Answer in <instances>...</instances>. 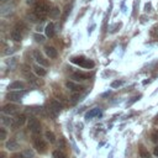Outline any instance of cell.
<instances>
[{
    "label": "cell",
    "mask_w": 158,
    "mask_h": 158,
    "mask_svg": "<svg viewBox=\"0 0 158 158\" xmlns=\"http://www.w3.org/2000/svg\"><path fill=\"white\" fill-rule=\"evenodd\" d=\"M33 146H35V148H36V151H37L38 153H44V152L47 151V142H46L43 138H40V137L35 138Z\"/></svg>",
    "instance_id": "8992f818"
},
{
    "label": "cell",
    "mask_w": 158,
    "mask_h": 158,
    "mask_svg": "<svg viewBox=\"0 0 158 158\" xmlns=\"http://www.w3.org/2000/svg\"><path fill=\"white\" fill-rule=\"evenodd\" d=\"M49 4L44 0H40L36 2L35 5V9H33V14L38 17V20H43L48 14H49Z\"/></svg>",
    "instance_id": "6da1fadb"
},
{
    "label": "cell",
    "mask_w": 158,
    "mask_h": 158,
    "mask_svg": "<svg viewBox=\"0 0 158 158\" xmlns=\"http://www.w3.org/2000/svg\"><path fill=\"white\" fill-rule=\"evenodd\" d=\"M33 57H35V59L37 60V63H38L40 65H43V67H47V65H48V62L42 57V54H41L38 51H35V52H33Z\"/></svg>",
    "instance_id": "7c38bea8"
},
{
    "label": "cell",
    "mask_w": 158,
    "mask_h": 158,
    "mask_svg": "<svg viewBox=\"0 0 158 158\" xmlns=\"http://www.w3.org/2000/svg\"><path fill=\"white\" fill-rule=\"evenodd\" d=\"M10 36H11V40L15 41V42H20V41L22 40V35H21V32H20L19 30H14V31H11Z\"/></svg>",
    "instance_id": "d6986e66"
},
{
    "label": "cell",
    "mask_w": 158,
    "mask_h": 158,
    "mask_svg": "<svg viewBox=\"0 0 158 158\" xmlns=\"http://www.w3.org/2000/svg\"><path fill=\"white\" fill-rule=\"evenodd\" d=\"M25 122H26V115L25 114H20V115L16 116V118H14V123H12L11 127H12V130H15V128L22 126Z\"/></svg>",
    "instance_id": "ba28073f"
},
{
    "label": "cell",
    "mask_w": 158,
    "mask_h": 158,
    "mask_svg": "<svg viewBox=\"0 0 158 158\" xmlns=\"http://www.w3.org/2000/svg\"><path fill=\"white\" fill-rule=\"evenodd\" d=\"M139 98H141V96H135V98H132V100H131V101H128V102H127V106H128V105H132V104H133V102H135V101H137V100H138V99H139Z\"/></svg>",
    "instance_id": "4dcf8cb0"
},
{
    "label": "cell",
    "mask_w": 158,
    "mask_h": 158,
    "mask_svg": "<svg viewBox=\"0 0 158 158\" xmlns=\"http://www.w3.org/2000/svg\"><path fill=\"white\" fill-rule=\"evenodd\" d=\"M17 157L20 158H33V152L31 149H25L22 153H20Z\"/></svg>",
    "instance_id": "ffe728a7"
},
{
    "label": "cell",
    "mask_w": 158,
    "mask_h": 158,
    "mask_svg": "<svg viewBox=\"0 0 158 158\" xmlns=\"http://www.w3.org/2000/svg\"><path fill=\"white\" fill-rule=\"evenodd\" d=\"M65 86H67L69 90H72L73 93L81 91V90L84 89V86H81V85H79V84H77V83H74V81H67V83H65Z\"/></svg>",
    "instance_id": "30bf717a"
},
{
    "label": "cell",
    "mask_w": 158,
    "mask_h": 158,
    "mask_svg": "<svg viewBox=\"0 0 158 158\" xmlns=\"http://www.w3.org/2000/svg\"><path fill=\"white\" fill-rule=\"evenodd\" d=\"M151 139L154 143H158V130H153L151 133Z\"/></svg>",
    "instance_id": "484cf974"
},
{
    "label": "cell",
    "mask_w": 158,
    "mask_h": 158,
    "mask_svg": "<svg viewBox=\"0 0 158 158\" xmlns=\"http://www.w3.org/2000/svg\"><path fill=\"white\" fill-rule=\"evenodd\" d=\"M33 72H35L36 75H38V77H44V75L47 74V70L43 68V65H40V64L33 65Z\"/></svg>",
    "instance_id": "9a60e30c"
},
{
    "label": "cell",
    "mask_w": 158,
    "mask_h": 158,
    "mask_svg": "<svg viewBox=\"0 0 158 158\" xmlns=\"http://www.w3.org/2000/svg\"><path fill=\"white\" fill-rule=\"evenodd\" d=\"M52 156H53V158H68L67 154H65L63 151H60V149H56V151H53Z\"/></svg>",
    "instance_id": "44dd1931"
},
{
    "label": "cell",
    "mask_w": 158,
    "mask_h": 158,
    "mask_svg": "<svg viewBox=\"0 0 158 158\" xmlns=\"http://www.w3.org/2000/svg\"><path fill=\"white\" fill-rule=\"evenodd\" d=\"M95 116H101V111H100L99 107H94V109H91V110L85 115V118H86V120H91V118L95 117Z\"/></svg>",
    "instance_id": "5bb4252c"
},
{
    "label": "cell",
    "mask_w": 158,
    "mask_h": 158,
    "mask_svg": "<svg viewBox=\"0 0 158 158\" xmlns=\"http://www.w3.org/2000/svg\"><path fill=\"white\" fill-rule=\"evenodd\" d=\"M1 121H2L4 125H7V126H12V123H14V120L10 118V117H7V116H2L1 117Z\"/></svg>",
    "instance_id": "cb8c5ba5"
},
{
    "label": "cell",
    "mask_w": 158,
    "mask_h": 158,
    "mask_svg": "<svg viewBox=\"0 0 158 158\" xmlns=\"http://www.w3.org/2000/svg\"><path fill=\"white\" fill-rule=\"evenodd\" d=\"M44 32H46V36L47 37H53L54 36V23L53 22H49L46 27H44Z\"/></svg>",
    "instance_id": "2e32d148"
},
{
    "label": "cell",
    "mask_w": 158,
    "mask_h": 158,
    "mask_svg": "<svg viewBox=\"0 0 158 158\" xmlns=\"http://www.w3.org/2000/svg\"><path fill=\"white\" fill-rule=\"evenodd\" d=\"M48 112H49V115L53 117V118H56L57 117V115L60 112V110H62V105L59 104V101H57V100H51L49 102H48Z\"/></svg>",
    "instance_id": "3957f363"
},
{
    "label": "cell",
    "mask_w": 158,
    "mask_h": 158,
    "mask_svg": "<svg viewBox=\"0 0 158 158\" xmlns=\"http://www.w3.org/2000/svg\"><path fill=\"white\" fill-rule=\"evenodd\" d=\"M44 53L49 58H57V56H58V52L53 46H46L44 47Z\"/></svg>",
    "instance_id": "8fae6325"
},
{
    "label": "cell",
    "mask_w": 158,
    "mask_h": 158,
    "mask_svg": "<svg viewBox=\"0 0 158 158\" xmlns=\"http://www.w3.org/2000/svg\"><path fill=\"white\" fill-rule=\"evenodd\" d=\"M157 68H158V65H157Z\"/></svg>",
    "instance_id": "d590c367"
},
{
    "label": "cell",
    "mask_w": 158,
    "mask_h": 158,
    "mask_svg": "<svg viewBox=\"0 0 158 158\" xmlns=\"http://www.w3.org/2000/svg\"><path fill=\"white\" fill-rule=\"evenodd\" d=\"M139 156H141V158H151L149 152H148L144 147H141V149H139Z\"/></svg>",
    "instance_id": "603a6c76"
},
{
    "label": "cell",
    "mask_w": 158,
    "mask_h": 158,
    "mask_svg": "<svg viewBox=\"0 0 158 158\" xmlns=\"http://www.w3.org/2000/svg\"><path fill=\"white\" fill-rule=\"evenodd\" d=\"M90 75L88 73H83V72H77V73H73L72 74V79L79 81V80H86Z\"/></svg>",
    "instance_id": "4fadbf2b"
},
{
    "label": "cell",
    "mask_w": 158,
    "mask_h": 158,
    "mask_svg": "<svg viewBox=\"0 0 158 158\" xmlns=\"http://www.w3.org/2000/svg\"><path fill=\"white\" fill-rule=\"evenodd\" d=\"M44 137H46L47 141H49L51 143H54V142H56V136H54V133H53L52 131H46Z\"/></svg>",
    "instance_id": "7402d4cb"
},
{
    "label": "cell",
    "mask_w": 158,
    "mask_h": 158,
    "mask_svg": "<svg viewBox=\"0 0 158 158\" xmlns=\"http://www.w3.org/2000/svg\"><path fill=\"white\" fill-rule=\"evenodd\" d=\"M153 154L158 158V146H156V147H154V149H153Z\"/></svg>",
    "instance_id": "1f68e13d"
},
{
    "label": "cell",
    "mask_w": 158,
    "mask_h": 158,
    "mask_svg": "<svg viewBox=\"0 0 158 158\" xmlns=\"http://www.w3.org/2000/svg\"><path fill=\"white\" fill-rule=\"evenodd\" d=\"M156 33H157V35H158V27H157V30H156Z\"/></svg>",
    "instance_id": "e575fe53"
},
{
    "label": "cell",
    "mask_w": 158,
    "mask_h": 158,
    "mask_svg": "<svg viewBox=\"0 0 158 158\" xmlns=\"http://www.w3.org/2000/svg\"><path fill=\"white\" fill-rule=\"evenodd\" d=\"M121 84H122V81H120V80H115V81L111 83V88H117V86H120Z\"/></svg>",
    "instance_id": "f546056e"
},
{
    "label": "cell",
    "mask_w": 158,
    "mask_h": 158,
    "mask_svg": "<svg viewBox=\"0 0 158 158\" xmlns=\"http://www.w3.org/2000/svg\"><path fill=\"white\" fill-rule=\"evenodd\" d=\"M57 16H59V9H58V7H53V9L49 11V17L54 19V17H57Z\"/></svg>",
    "instance_id": "d4e9b609"
},
{
    "label": "cell",
    "mask_w": 158,
    "mask_h": 158,
    "mask_svg": "<svg viewBox=\"0 0 158 158\" xmlns=\"http://www.w3.org/2000/svg\"><path fill=\"white\" fill-rule=\"evenodd\" d=\"M23 88H25V84L22 81H20V80H16V81H14V83H11L9 85V89H11V90H17V89L22 90Z\"/></svg>",
    "instance_id": "ac0fdd59"
},
{
    "label": "cell",
    "mask_w": 158,
    "mask_h": 158,
    "mask_svg": "<svg viewBox=\"0 0 158 158\" xmlns=\"http://www.w3.org/2000/svg\"><path fill=\"white\" fill-rule=\"evenodd\" d=\"M0 157H1V158H6V154H5L4 152H1V153H0Z\"/></svg>",
    "instance_id": "d6a6232c"
},
{
    "label": "cell",
    "mask_w": 158,
    "mask_h": 158,
    "mask_svg": "<svg viewBox=\"0 0 158 158\" xmlns=\"http://www.w3.org/2000/svg\"><path fill=\"white\" fill-rule=\"evenodd\" d=\"M26 94V90H11L9 94H7V99L10 101H20Z\"/></svg>",
    "instance_id": "5b68a950"
},
{
    "label": "cell",
    "mask_w": 158,
    "mask_h": 158,
    "mask_svg": "<svg viewBox=\"0 0 158 158\" xmlns=\"http://www.w3.org/2000/svg\"><path fill=\"white\" fill-rule=\"evenodd\" d=\"M14 9H15V6L12 5V4H2L1 5V7H0V14L2 15V16H6V15H9V14H12L14 12Z\"/></svg>",
    "instance_id": "9c48e42d"
},
{
    "label": "cell",
    "mask_w": 158,
    "mask_h": 158,
    "mask_svg": "<svg viewBox=\"0 0 158 158\" xmlns=\"http://www.w3.org/2000/svg\"><path fill=\"white\" fill-rule=\"evenodd\" d=\"M0 1H1L2 4H4V2H6V1H10V0H0Z\"/></svg>",
    "instance_id": "836d02e7"
},
{
    "label": "cell",
    "mask_w": 158,
    "mask_h": 158,
    "mask_svg": "<svg viewBox=\"0 0 158 158\" xmlns=\"http://www.w3.org/2000/svg\"><path fill=\"white\" fill-rule=\"evenodd\" d=\"M17 111H19V109H17V106L14 105V104H6V105L2 107V112H4L5 115H9V116L17 114Z\"/></svg>",
    "instance_id": "52a82bcc"
},
{
    "label": "cell",
    "mask_w": 158,
    "mask_h": 158,
    "mask_svg": "<svg viewBox=\"0 0 158 158\" xmlns=\"http://www.w3.org/2000/svg\"><path fill=\"white\" fill-rule=\"evenodd\" d=\"M33 38L36 40V42H40V43H42V42L44 41V36H42V35H40V33H36V35L33 36Z\"/></svg>",
    "instance_id": "f1b7e54d"
},
{
    "label": "cell",
    "mask_w": 158,
    "mask_h": 158,
    "mask_svg": "<svg viewBox=\"0 0 158 158\" xmlns=\"http://www.w3.org/2000/svg\"><path fill=\"white\" fill-rule=\"evenodd\" d=\"M70 60H72V63L81 67V68H85V69H91L95 65V63L91 59H88L85 57H73Z\"/></svg>",
    "instance_id": "7a4b0ae2"
},
{
    "label": "cell",
    "mask_w": 158,
    "mask_h": 158,
    "mask_svg": "<svg viewBox=\"0 0 158 158\" xmlns=\"http://www.w3.org/2000/svg\"><path fill=\"white\" fill-rule=\"evenodd\" d=\"M27 127L28 130L35 133V135H38L41 132V125H40V121L36 118V117H30L28 118V122H27Z\"/></svg>",
    "instance_id": "277c9868"
},
{
    "label": "cell",
    "mask_w": 158,
    "mask_h": 158,
    "mask_svg": "<svg viewBox=\"0 0 158 158\" xmlns=\"http://www.w3.org/2000/svg\"><path fill=\"white\" fill-rule=\"evenodd\" d=\"M5 148L7 151H16V149H19V143L14 139H10L9 142L5 143Z\"/></svg>",
    "instance_id": "e0dca14e"
},
{
    "label": "cell",
    "mask_w": 158,
    "mask_h": 158,
    "mask_svg": "<svg viewBox=\"0 0 158 158\" xmlns=\"http://www.w3.org/2000/svg\"><path fill=\"white\" fill-rule=\"evenodd\" d=\"M6 136H7L6 130H5L4 127H1V128H0V139H1V141H5V139H6Z\"/></svg>",
    "instance_id": "83f0119b"
},
{
    "label": "cell",
    "mask_w": 158,
    "mask_h": 158,
    "mask_svg": "<svg viewBox=\"0 0 158 158\" xmlns=\"http://www.w3.org/2000/svg\"><path fill=\"white\" fill-rule=\"evenodd\" d=\"M72 4L70 5H67L65 6V9H64V14H63V16H62V19H63V21L67 19V16H68V14H70V9H72Z\"/></svg>",
    "instance_id": "4316f807"
}]
</instances>
